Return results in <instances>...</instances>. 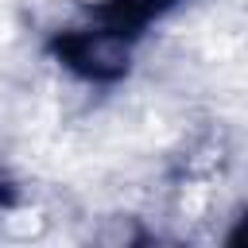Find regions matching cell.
Listing matches in <instances>:
<instances>
[{"instance_id": "6da1fadb", "label": "cell", "mask_w": 248, "mask_h": 248, "mask_svg": "<svg viewBox=\"0 0 248 248\" xmlns=\"http://www.w3.org/2000/svg\"><path fill=\"white\" fill-rule=\"evenodd\" d=\"M58 58L89 81H116L132 70V31H124V23H101V27H74L62 31V39L54 43Z\"/></svg>"}, {"instance_id": "7a4b0ae2", "label": "cell", "mask_w": 248, "mask_h": 248, "mask_svg": "<svg viewBox=\"0 0 248 248\" xmlns=\"http://www.w3.org/2000/svg\"><path fill=\"white\" fill-rule=\"evenodd\" d=\"M93 240L105 244V248H132V244L147 240V232H143L140 217H132V213H108L93 229Z\"/></svg>"}, {"instance_id": "3957f363", "label": "cell", "mask_w": 248, "mask_h": 248, "mask_svg": "<svg viewBox=\"0 0 248 248\" xmlns=\"http://www.w3.org/2000/svg\"><path fill=\"white\" fill-rule=\"evenodd\" d=\"M4 209H8V194L0 190V213H4Z\"/></svg>"}]
</instances>
